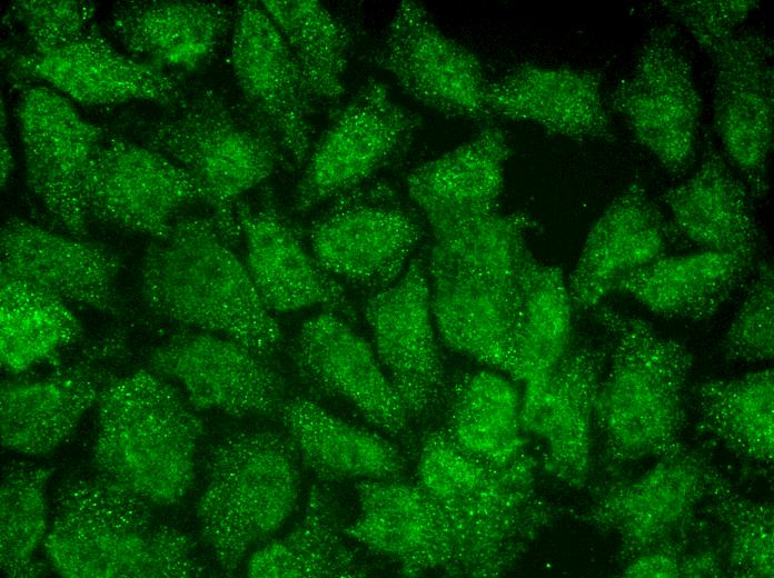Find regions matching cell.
Listing matches in <instances>:
<instances>
[{"instance_id":"cell-1","label":"cell","mask_w":774,"mask_h":578,"mask_svg":"<svg viewBox=\"0 0 774 578\" xmlns=\"http://www.w3.org/2000/svg\"><path fill=\"white\" fill-rule=\"evenodd\" d=\"M151 504L96 469L56 489L43 540L53 570L69 578H186L204 575L197 544Z\"/></svg>"},{"instance_id":"cell-2","label":"cell","mask_w":774,"mask_h":578,"mask_svg":"<svg viewBox=\"0 0 774 578\" xmlns=\"http://www.w3.org/2000/svg\"><path fill=\"white\" fill-rule=\"evenodd\" d=\"M416 482L453 527L460 577L507 572L556 519L557 510L538 491L532 456L490 465L464 451L444 429L423 439Z\"/></svg>"},{"instance_id":"cell-3","label":"cell","mask_w":774,"mask_h":578,"mask_svg":"<svg viewBox=\"0 0 774 578\" xmlns=\"http://www.w3.org/2000/svg\"><path fill=\"white\" fill-rule=\"evenodd\" d=\"M138 286L145 307L159 318L225 336L267 359L282 347L279 321L212 218L181 215L166 237L152 239Z\"/></svg>"},{"instance_id":"cell-4","label":"cell","mask_w":774,"mask_h":578,"mask_svg":"<svg viewBox=\"0 0 774 578\" xmlns=\"http://www.w3.org/2000/svg\"><path fill=\"white\" fill-rule=\"evenodd\" d=\"M595 317L611 339L608 371L594 402L604 461L622 468L662 457L681 444L693 355L639 317L604 306Z\"/></svg>"},{"instance_id":"cell-5","label":"cell","mask_w":774,"mask_h":578,"mask_svg":"<svg viewBox=\"0 0 774 578\" xmlns=\"http://www.w3.org/2000/svg\"><path fill=\"white\" fill-rule=\"evenodd\" d=\"M196 411L150 369L118 376L97 402L93 469L155 507L179 504L196 477L204 434Z\"/></svg>"},{"instance_id":"cell-6","label":"cell","mask_w":774,"mask_h":578,"mask_svg":"<svg viewBox=\"0 0 774 578\" xmlns=\"http://www.w3.org/2000/svg\"><path fill=\"white\" fill-rule=\"evenodd\" d=\"M136 141L183 168L198 183L212 220L230 242L240 239L237 209L288 160L265 123L207 87L186 89L178 103L156 117L130 120Z\"/></svg>"},{"instance_id":"cell-7","label":"cell","mask_w":774,"mask_h":578,"mask_svg":"<svg viewBox=\"0 0 774 578\" xmlns=\"http://www.w3.org/2000/svg\"><path fill=\"white\" fill-rule=\"evenodd\" d=\"M300 464L286 431L270 428L232 431L210 447L196 515L224 572L237 571L290 517L300 492Z\"/></svg>"},{"instance_id":"cell-8","label":"cell","mask_w":774,"mask_h":578,"mask_svg":"<svg viewBox=\"0 0 774 578\" xmlns=\"http://www.w3.org/2000/svg\"><path fill=\"white\" fill-rule=\"evenodd\" d=\"M423 221L389 188L361 185L335 198L311 225L309 249L335 279L373 292L405 271L424 238Z\"/></svg>"},{"instance_id":"cell-9","label":"cell","mask_w":774,"mask_h":578,"mask_svg":"<svg viewBox=\"0 0 774 578\" xmlns=\"http://www.w3.org/2000/svg\"><path fill=\"white\" fill-rule=\"evenodd\" d=\"M607 106L668 172L679 175L691 167L701 98L672 26H657L647 33L632 71L615 86Z\"/></svg>"},{"instance_id":"cell-10","label":"cell","mask_w":774,"mask_h":578,"mask_svg":"<svg viewBox=\"0 0 774 578\" xmlns=\"http://www.w3.org/2000/svg\"><path fill=\"white\" fill-rule=\"evenodd\" d=\"M420 122L383 82L364 83L312 143L294 209L306 212L361 186L410 144Z\"/></svg>"},{"instance_id":"cell-11","label":"cell","mask_w":774,"mask_h":578,"mask_svg":"<svg viewBox=\"0 0 774 578\" xmlns=\"http://www.w3.org/2000/svg\"><path fill=\"white\" fill-rule=\"evenodd\" d=\"M82 200L87 217L160 239L187 206L202 201L197 181L160 152L107 132L87 168Z\"/></svg>"},{"instance_id":"cell-12","label":"cell","mask_w":774,"mask_h":578,"mask_svg":"<svg viewBox=\"0 0 774 578\" xmlns=\"http://www.w3.org/2000/svg\"><path fill=\"white\" fill-rule=\"evenodd\" d=\"M16 111L28 189L66 233L83 238L88 227L85 175L108 131L43 84L26 87Z\"/></svg>"},{"instance_id":"cell-13","label":"cell","mask_w":774,"mask_h":578,"mask_svg":"<svg viewBox=\"0 0 774 578\" xmlns=\"http://www.w3.org/2000/svg\"><path fill=\"white\" fill-rule=\"evenodd\" d=\"M147 366L171 381L196 410L277 417L288 397L270 359L205 330L172 333L148 351Z\"/></svg>"},{"instance_id":"cell-14","label":"cell","mask_w":774,"mask_h":578,"mask_svg":"<svg viewBox=\"0 0 774 578\" xmlns=\"http://www.w3.org/2000/svg\"><path fill=\"white\" fill-rule=\"evenodd\" d=\"M704 51L714 69L715 131L751 197L762 199L774 132L772 41L754 28H738Z\"/></svg>"},{"instance_id":"cell-15","label":"cell","mask_w":774,"mask_h":578,"mask_svg":"<svg viewBox=\"0 0 774 578\" xmlns=\"http://www.w3.org/2000/svg\"><path fill=\"white\" fill-rule=\"evenodd\" d=\"M373 60L409 97L444 116L490 118L485 106L489 81L482 61L446 34L417 1L397 6Z\"/></svg>"},{"instance_id":"cell-16","label":"cell","mask_w":774,"mask_h":578,"mask_svg":"<svg viewBox=\"0 0 774 578\" xmlns=\"http://www.w3.org/2000/svg\"><path fill=\"white\" fill-rule=\"evenodd\" d=\"M371 346L410 420L440 405L446 375L437 345L425 258L415 256L390 286L363 307Z\"/></svg>"},{"instance_id":"cell-17","label":"cell","mask_w":774,"mask_h":578,"mask_svg":"<svg viewBox=\"0 0 774 578\" xmlns=\"http://www.w3.org/2000/svg\"><path fill=\"white\" fill-rule=\"evenodd\" d=\"M642 476L613 485L584 510L582 520L619 541V559H631L688 529L705 501L713 466L679 444Z\"/></svg>"},{"instance_id":"cell-18","label":"cell","mask_w":774,"mask_h":578,"mask_svg":"<svg viewBox=\"0 0 774 578\" xmlns=\"http://www.w3.org/2000/svg\"><path fill=\"white\" fill-rule=\"evenodd\" d=\"M230 64L252 111L281 147L289 165L302 167L312 147V97L287 43L259 1L236 6Z\"/></svg>"},{"instance_id":"cell-19","label":"cell","mask_w":774,"mask_h":578,"mask_svg":"<svg viewBox=\"0 0 774 578\" xmlns=\"http://www.w3.org/2000/svg\"><path fill=\"white\" fill-rule=\"evenodd\" d=\"M123 351L122 332H110L91 341L78 362L56 375L2 382V447L29 456L47 455L59 447L118 377L110 362Z\"/></svg>"},{"instance_id":"cell-20","label":"cell","mask_w":774,"mask_h":578,"mask_svg":"<svg viewBox=\"0 0 774 578\" xmlns=\"http://www.w3.org/2000/svg\"><path fill=\"white\" fill-rule=\"evenodd\" d=\"M299 377L319 392L349 406L367 423L391 437L410 418L371 346L344 316L328 310L307 318L291 346Z\"/></svg>"},{"instance_id":"cell-21","label":"cell","mask_w":774,"mask_h":578,"mask_svg":"<svg viewBox=\"0 0 774 578\" xmlns=\"http://www.w3.org/2000/svg\"><path fill=\"white\" fill-rule=\"evenodd\" d=\"M358 512L346 537L393 564L405 576H459L458 546L440 506L417 482L355 481Z\"/></svg>"},{"instance_id":"cell-22","label":"cell","mask_w":774,"mask_h":578,"mask_svg":"<svg viewBox=\"0 0 774 578\" xmlns=\"http://www.w3.org/2000/svg\"><path fill=\"white\" fill-rule=\"evenodd\" d=\"M10 69L17 79L48 84L70 101L89 107L138 101L170 108L186 92L176 74L119 51L95 26L52 52L14 56Z\"/></svg>"},{"instance_id":"cell-23","label":"cell","mask_w":774,"mask_h":578,"mask_svg":"<svg viewBox=\"0 0 774 578\" xmlns=\"http://www.w3.org/2000/svg\"><path fill=\"white\" fill-rule=\"evenodd\" d=\"M608 350L569 346L538 385L525 388L523 430L540 440L547 469L572 488L586 485L592 470L594 402Z\"/></svg>"},{"instance_id":"cell-24","label":"cell","mask_w":774,"mask_h":578,"mask_svg":"<svg viewBox=\"0 0 774 578\" xmlns=\"http://www.w3.org/2000/svg\"><path fill=\"white\" fill-rule=\"evenodd\" d=\"M119 256L109 248L12 217L1 228V272L66 302L119 316Z\"/></svg>"},{"instance_id":"cell-25","label":"cell","mask_w":774,"mask_h":578,"mask_svg":"<svg viewBox=\"0 0 774 578\" xmlns=\"http://www.w3.org/2000/svg\"><path fill=\"white\" fill-rule=\"evenodd\" d=\"M244 262L266 307L292 312L319 307L348 320L355 313L343 285L315 258L290 223L270 203L237 209Z\"/></svg>"},{"instance_id":"cell-26","label":"cell","mask_w":774,"mask_h":578,"mask_svg":"<svg viewBox=\"0 0 774 578\" xmlns=\"http://www.w3.org/2000/svg\"><path fill=\"white\" fill-rule=\"evenodd\" d=\"M669 227L643 183L632 181L587 233L567 280L574 309H595L623 277L665 256Z\"/></svg>"},{"instance_id":"cell-27","label":"cell","mask_w":774,"mask_h":578,"mask_svg":"<svg viewBox=\"0 0 774 578\" xmlns=\"http://www.w3.org/2000/svg\"><path fill=\"white\" fill-rule=\"evenodd\" d=\"M485 106L490 118L532 122L570 139H614L595 70L522 64L488 83Z\"/></svg>"},{"instance_id":"cell-28","label":"cell","mask_w":774,"mask_h":578,"mask_svg":"<svg viewBox=\"0 0 774 578\" xmlns=\"http://www.w3.org/2000/svg\"><path fill=\"white\" fill-rule=\"evenodd\" d=\"M235 10L212 1H130L109 16L108 30L132 58L162 71H192L229 31Z\"/></svg>"},{"instance_id":"cell-29","label":"cell","mask_w":774,"mask_h":578,"mask_svg":"<svg viewBox=\"0 0 774 578\" xmlns=\"http://www.w3.org/2000/svg\"><path fill=\"white\" fill-rule=\"evenodd\" d=\"M430 309L439 337L455 351L508 375L517 295L425 258Z\"/></svg>"},{"instance_id":"cell-30","label":"cell","mask_w":774,"mask_h":578,"mask_svg":"<svg viewBox=\"0 0 774 578\" xmlns=\"http://www.w3.org/2000/svg\"><path fill=\"white\" fill-rule=\"evenodd\" d=\"M509 157L505 131L485 127L457 148L413 168L406 177L409 199L427 227L496 211Z\"/></svg>"},{"instance_id":"cell-31","label":"cell","mask_w":774,"mask_h":578,"mask_svg":"<svg viewBox=\"0 0 774 578\" xmlns=\"http://www.w3.org/2000/svg\"><path fill=\"white\" fill-rule=\"evenodd\" d=\"M663 199L678 235L702 250L755 261L761 233L753 198L720 152L706 151L695 172Z\"/></svg>"},{"instance_id":"cell-32","label":"cell","mask_w":774,"mask_h":578,"mask_svg":"<svg viewBox=\"0 0 774 578\" xmlns=\"http://www.w3.org/2000/svg\"><path fill=\"white\" fill-rule=\"evenodd\" d=\"M276 418L301 464L321 481L398 479L407 469L391 442L310 398L287 397Z\"/></svg>"},{"instance_id":"cell-33","label":"cell","mask_w":774,"mask_h":578,"mask_svg":"<svg viewBox=\"0 0 774 578\" xmlns=\"http://www.w3.org/2000/svg\"><path fill=\"white\" fill-rule=\"evenodd\" d=\"M753 263L736 255L707 250L663 256L623 277L614 291L662 318L702 321L720 310Z\"/></svg>"},{"instance_id":"cell-34","label":"cell","mask_w":774,"mask_h":578,"mask_svg":"<svg viewBox=\"0 0 774 578\" xmlns=\"http://www.w3.org/2000/svg\"><path fill=\"white\" fill-rule=\"evenodd\" d=\"M573 303L563 270L529 252L518 278L508 375L525 388L544 381L570 346Z\"/></svg>"},{"instance_id":"cell-35","label":"cell","mask_w":774,"mask_h":578,"mask_svg":"<svg viewBox=\"0 0 774 578\" xmlns=\"http://www.w3.org/2000/svg\"><path fill=\"white\" fill-rule=\"evenodd\" d=\"M343 528L330 492L312 485L299 521L284 537L270 539L251 552L247 576H366L368 570L346 542Z\"/></svg>"},{"instance_id":"cell-36","label":"cell","mask_w":774,"mask_h":578,"mask_svg":"<svg viewBox=\"0 0 774 578\" xmlns=\"http://www.w3.org/2000/svg\"><path fill=\"white\" fill-rule=\"evenodd\" d=\"M536 226L526 211L499 210L428 226L426 258L466 271L516 295L522 266L530 252L526 236Z\"/></svg>"},{"instance_id":"cell-37","label":"cell","mask_w":774,"mask_h":578,"mask_svg":"<svg viewBox=\"0 0 774 578\" xmlns=\"http://www.w3.org/2000/svg\"><path fill=\"white\" fill-rule=\"evenodd\" d=\"M772 369L731 379L708 378L691 393L699 428L735 455L768 465L774 456Z\"/></svg>"},{"instance_id":"cell-38","label":"cell","mask_w":774,"mask_h":578,"mask_svg":"<svg viewBox=\"0 0 774 578\" xmlns=\"http://www.w3.org/2000/svg\"><path fill=\"white\" fill-rule=\"evenodd\" d=\"M520 405L508 379L496 371H477L457 386L444 430L473 457L505 466L525 452Z\"/></svg>"},{"instance_id":"cell-39","label":"cell","mask_w":774,"mask_h":578,"mask_svg":"<svg viewBox=\"0 0 774 578\" xmlns=\"http://www.w3.org/2000/svg\"><path fill=\"white\" fill-rule=\"evenodd\" d=\"M0 356L11 373L51 359L82 327L68 302L26 280L0 273Z\"/></svg>"},{"instance_id":"cell-40","label":"cell","mask_w":774,"mask_h":578,"mask_svg":"<svg viewBox=\"0 0 774 578\" xmlns=\"http://www.w3.org/2000/svg\"><path fill=\"white\" fill-rule=\"evenodd\" d=\"M287 43L314 100L338 102L344 92L351 34L318 1H259Z\"/></svg>"},{"instance_id":"cell-41","label":"cell","mask_w":774,"mask_h":578,"mask_svg":"<svg viewBox=\"0 0 774 578\" xmlns=\"http://www.w3.org/2000/svg\"><path fill=\"white\" fill-rule=\"evenodd\" d=\"M51 470L13 460L2 468L0 490V567L6 577L41 572L34 554L49 529L47 485Z\"/></svg>"},{"instance_id":"cell-42","label":"cell","mask_w":774,"mask_h":578,"mask_svg":"<svg viewBox=\"0 0 774 578\" xmlns=\"http://www.w3.org/2000/svg\"><path fill=\"white\" fill-rule=\"evenodd\" d=\"M706 509L727 532L726 572L735 577L774 576V510L768 501L742 496L714 467Z\"/></svg>"},{"instance_id":"cell-43","label":"cell","mask_w":774,"mask_h":578,"mask_svg":"<svg viewBox=\"0 0 774 578\" xmlns=\"http://www.w3.org/2000/svg\"><path fill=\"white\" fill-rule=\"evenodd\" d=\"M744 300L720 342L727 361H767L774 353V279L767 261H758Z\"/></svg>"},{"instance_id":"cell-44","label":"cell","mask_w":774,"mask_h":578,"mask_svg":"<svg viewBox=\"0 0 774 578\" xmlns=\"http://www.w3.org/2000/svg\"><path fill=\"white\" fill-rule=\"evenodd\" d=\"M91 1H14L10 12L24 31L30 50L46 54L82 37L93 24Z\"/></svg>"},{"instance_id":"cell-45","label":"cell","mask_w":774,"mask_h":578,"mask_svg":"<svg viewBox=\"0 0 774 578\" xmlns=\"http://www.w3.org/2000/svg\"><path fill=\"white\" fill-rule=\"evenodd\" d=\"M757 3L753 0H696L663 1L662 6L704 50L741 28Z\"/></svg>"},{"instance_id":"cell-46","label":"cell","mask_w":774,"mask_h":578,"mask_svg":"<svg viewBox=\"0 0 774 578\" xmlns=\"http://www.w3.org/2000/svg\"><path fill=\"white\" fill-rule=\"evenodd\" d=\"M718 552H686V541L675 538L627 561L622 577H718L725 565Z\"/></svg>"},{"instance_id":"cell-47","label":"cell","mask_w":774,"mask_h":578,"mask_svg":"<svg viewBox=\"0 0 774 578\" xmlns=\"http://www.w3.org/2000/svg\"><path fill=\"white\" fill-rule=\"evenodd\" d=\"M14 167L13 155L7 139L6 130H1V185L2 187L9 180Z\"/></svg>"}]
</instances>
